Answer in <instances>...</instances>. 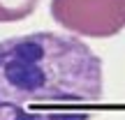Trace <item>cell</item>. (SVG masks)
I'll return each mask as SVG.
<instances>
[{"mask_svg":"<svg viewBox=\"0 0 125 120\" xmlns=\"http://www.w3.org/2000/svg\"><path fill=\"white\" fill-rule=\"evenodd\" d=\"M102 92V60L79 37L0 39V120H90L72 106L100 102Z\"/></svg>","mask_w":125,"mask_h":120,"instance_id":"6da1fadb","label":"cell"},{"mask_svg":"<svg viewBox=\"0 0 125 120\" xmlns=\"http://www.w3.org/2000/svg\"><path fill=\"white\" fill-rule=\"evenodd\" d=\"M51 18L79 37L107 39L125 30V0H51Z\"/></svg>","mask_w":125,"mask_h":120,"instance_id":"7a4b0ae2","label":"cell"},{"mask_svg":"<svg viewBox=\"0 0 125 120\" xmlns=\"http://www.w3.org/2000/svg\"><path fill=\"white\" fill-rule=\"evenodd\" d=\"M40 0H0V23H14L28 18Z\"/></svg>","mask_w":125,"mask_h":120,"instance_id":"3957f363","label":"cell"}]
</instances>
